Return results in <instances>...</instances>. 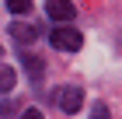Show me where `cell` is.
<instances>
[{
	"mask_svg": "<svg viewBox=\"0 0 122 119\" xmlns=\"http://www.w3.org/2000/svg\"><path fill=\"white\" fill-rule=\"evenodd\" d=\"M49 42L56 49H63V53H77V49L84 46V35H80L77 28H70V25H59V28L49 32Z\"/></svg>",
	"mask_w": 122,
	"mask_h": 119,
	"instance_id": "cell-1",
	"label": "cell"
},
{
	"mask_svg": "<svg viewBox=\"0 0 122 119\" xmlns=\"http://www.w3.org/2000/svg\"><path fill=\"white\" fill-rule=\"evenodd\" d=\"M56 105H59V112L73 116V112L84 109V91H80L77 84H63V88L56 91Z\"/></svg>",
	"mask_w": 122,
	"mask_h": 119,
	"instance_id": "cell-2",
	"label": "cell"
},
{
	"mask_svg": "<svg viewBox=\"0 0 122 119\" xmlns=\"http://www.w3.org/2000/svg\"><path fill=\"white\" fill-rule=\"evenodd\" d=\"M10 39L21 42V46H28V42L38 39V25H31V21H14V25H10Z\"/></svg>",
	"mask_w": 122,
	"mask_h": 119,
	"instance_id": "cell-3",
	"label": "cell"
},
{
	"mask_svg": "<svg viewBox=\"0 0 122 119\" xmlns=\"http://www.w3.org/2000/svg\"><path fill=\"white\" fill-rule=\"evenodd\" d=\"M46 14L56 21H70L77 11H73V0H46Z\"/></svg>",
	"mask_w": 122,
	"mask_h": 119,
	"instance_id": "cell-4",
	"label": "cell"
},
{
	"mask_svg": "<svg viewBox=\"0 0 122 119\" xmlns=\"http://www.w3.org/2000/svg\"><path fill=\"white\" fill-rule=\"evenodd\" d=\"M14 84H18V70L14 67H0V95H7Z\"/></svg>",
	"mask_w": 122,
	"mask_h": 119,
	"instance_id": "cell-5",
	"label": "cell"
},
{
	"mask_svg": "<svg viewBox=\"0 0 122 119\" xmlns=\"http://www.w3.org/2000/svg\"><path fill=\"white\" fill-rule=\"evenodd\" d=\"M21 63H25V70L31 74V77H42V74H46V63H42V60H38V56H21Z\"/></svg>",
	"mask_w": 122,
	"mask_h": 119,
	"instance_id": "cell-6",
	"label": "cell"
},
{
	"mask_svg": "<svg viewBox=\"0 0 122 119\" xmlns=\"http://www.w3.org/2000/svg\"><path fill=\"white\" fill-rule=\"evenodd\" d=\"M7 11H10V14H28V11H31V0H7Z\"/></svg>",
	"mask_w": 122,
	"mask_h": 119,
	"instance_id": "cell-7",
	"label": "cell"
},
{
	"mask_svg": "<svg viewBox=\"0 0 122 119\" xmlns=\"http://www.w3.org/2000/svg\"><path fill=\"white\" fill-rule=\"evenodd\" d=\"M91 119H112L108 105H101V102H98V105H94V112H91Z\"/></svg>",
	"mask_w": 122,
	"mask_h": 119,
	"instance_id": "cell-8",
	"label": "cell"
},
{
	"mask_svg": "<svg viewBox=\"0 0 122 119\" xmlns=\"http://www.w3.org/2000/svg\"><path fill=\"white\" fill-rule=\"evenodd\" d=\"M0 116H14V105L10 102H0Z\"/></svg>",
	"mask_w": 122,
	"mask_h": 119,
	"instance_id": "cell-9",
	"label": "cell"
},
{
	"mask_svg": "<svg viewBox=\"0 0 122 119\" xmlns=\"http://www.w3.org/2000/svg\"><path fill=\"white\" fill-rule=\"evenodd\" d=\"M21 119H46V116H42V112H38V109H28V112H25V116H21Z\"/></svg>",
	"mask_w": 122,
	"mask_h": 119,
	"instance_id": "cell-10",
	"label": "cell"
}]
</instances>
